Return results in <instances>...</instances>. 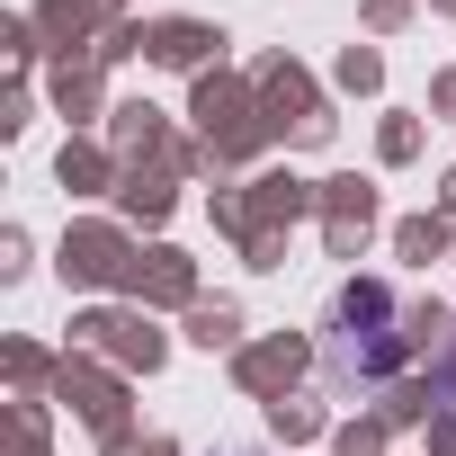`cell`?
Listing matches in <instances>:
<instances>
[{
    "mask_svg": "<svg viewBox=\"0 0 456 456\" xmlns=\"http://www.w3.org/2000/svg\"><path fill=\"white\" fill-rule=\"evenodd\" d=\"M438 411H447V429H456V340H447V358H438Z\"/></svg>",
    "mask_w": 456,
    "mask_h": 456,
    "instance_id": "cell-2",
    "label": "cell"
},
{
    "mask_svg": "<svg viewBox=\"0 0 456 456\" xmlns=\"http://www.w3.org/2000/svg\"><path fill=\"white\" fill-rule=\"evenodd\" d=\"M403 358H411V340H403L394 287H376V278L340 287V305H331V331H322V376L349 394V385H385Z\"/></svg>",
    "mask_w": 456,
    "mask_h": 456,
    "instance_id": "cell-1",
    "label": "cell"
}]
</instances>
